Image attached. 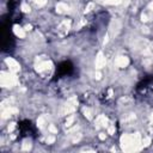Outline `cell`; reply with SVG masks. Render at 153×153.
<instances>
[{"label":"cell","mask_w":153,"mask_h":153,"mask_svg":"<svg viewBox=\"0 0 153 153\" xmlns=\"http://www.w3.org/2000/svg\"><path fill=\"white\" fill-rule=\"evenodd\" d=\"M141 143V135L139 133L135 134H124L121 136V146L124 151H136L139 149V145Z\"/></svg>","instance_id":"cell-1"},{"label":"cell","mask_w":153,"mask_h":153,"mask_svg":"<svg viewBox=\"0 0 153 153\" xmlns=\"http://www.w3.org/2000/svg\"><path fill=\"white\" fill-rule=\"evenodd\" d=\"M0 84L2 87H13L14 85L18 84V79L14 75V73L1 72L0 73Z\"/></svg>","instance_id":"cell-2"},{"label":"cell","mask_w":153,"mask_h":153,"mask_svg":"<svg viewBox=\"0 0 153 153\" xmlns=\"http://www.w3.org/2000/svg\"><path fill=\"white\" fill-rule=\"evenodd\" d=\"M78 100L75 97H72L69 100H67V103L63 105V109L61 110V115H67V114H71L75 110V105H76Z\"/></svg>","instance_id":"cell-3"},{"label":"cell","mask_w":153,"mask_h":153,"mask_svg":"<svg viewBox=\"0 0 153 153\" xmlns=\"http://www.w3.org/2000/svg\"><path fill=\"white\" fill-rule=\"evenodd\" d=\"M5 63H6L7 67L10 68V72H12V73H17V72H19V69H20L19 63H18L13 57H6Z\"/></svg>","instance_id":"cell-4"},{"label":"cell","mask_w":153,"mask_h":153,"mask_svg":"<svg viewBox=\"0 0 153 153\" xmlns=\"http://www.w3.org/2000/svg\"><path fill=\"white\" fill-rule=\"evenodd\" d=\"M105 63H106L105 57H104L103 53L99 51V53L97 54V57H96V68H97V69H100V68H103V67L105 66Z\"/></svg>","instance_id":"cell-5"},{"label":"cell","mask_w":153,"mask_h":153,"mask_svg":"<svg viewBox=\"0 0 153 153\" xmlns=\"http://www.w3.org/2000/svg\"><path fill=\"white\" fill-rule=\"evenodd\" d=\"M115 65L120 68H124L129 65V59L127 56H118L116 60H115Z\"/></svg>","instance_id":"cell-6"},{"label":"cell","mask_w":153,"mask_h":153,"mask_svg":"<svg viewBox=\"0 0 153 153\" xmlns=\"http://www.w3.org/2000/svg\"><path fill=\"white\" fill-rule=\"evenodd\" d=\"M50 67H51V62H50V61H43V62H39L38 65H36L35 69H36V72L42 73V72L49 69Z\"/></svg>","instance_id":"cell-7"},{"label":"cell","mask_w":153,"mask_h":153,"mask_svg":"<svg viewBox=\"0 0 153 153\" xmlns=\"http://www.w3.org/2000/svg\"><path fill=\"white\" fill-rule=\"evenodd\" d=\"M69 27H71V20H63V22L60 24V26H59L60 35H65V33H67L68 30H69Z\"/></svg>","instance_id":"cell-8"},{"label":"cell","mask_w":153,"mask_h":153,"mask_svg":"<svg viewBox=\"0 0 153 153\" xmlns=\"http://www.w3.org/2000/svg\"><path fill=\"white\" fill-rule=\"evenodd\" d=\"M96 128H99V127H108V118L104 116V115H99L96 120Z\"/></svg>","instance_id":"cell-9"},{"label":"cell","mask_w":153,"mask_h":153,"mask_svg":"<svg viewBox=\"0 0 153 153\" xmlns=\"http://www.w3.org/2000/svg\"><path fill=\"white\" fill-rule=\"evenodd\" d=\"M13 32L16 36H18L19 38H24L25 37V29L20 27L19 25H14L13 26Z\"/></svg>","instance_id":"cell-10"},{"label":"cell","mask_w":153,"mask_h":153,"mask_svg":"<svg viewBox=\"0 0 153 153\" xmlns=\"http://www.w3.org/2000/svg\"><path fill=\"white\" fill-rule=\"evenodd\" d=\"M18 112V110L16 109V108H8V109H6V110H4L2 111V114H1V118H8L10 116H12V114H17Z\"/></svg>","instance_id":"cell-11"},{"label":"cell","mask_w":153,"mask_h":153,"mask_svg":"<svg viewBox=\"0 0 153 153\" xmlns=\"http://www.w3.org/2000/svg\"><path fill=\"white\" fill-rule=\"evenodd\" d=\"M68 10H69V7H68L67 4H65V2H57V5H56V12L57 13H66Z\"/></svg>","instance_id":"cell-12"},{"label":"cell","mask_w":153,"mask_h":153,"mask_svg":"<svg viewBox=\"0 0 153 153\" xmlns=\"http://www.w3.org/2000/svg\"><path fill=\"white\" fill-rule=\"evenodd\" d=\"M110 31L112 32L114 36L117 35L118 31H120V22H117V24H116V26H115V23H114V20H112V23H111V25H110Z\"/></svg>","instance_id":"cell-13"},{"label":"cell","mask_w":153,"mask_h":153,"mask_svg":"<svg viewBox=\"0 0 153 153\" xmlns=\"http://www.w3.org/2000/svg\"><path fill=\"white\" fill-rule=\"evenodd\" d=\"M44 123H45V117H44V116H39V117L37 118V127H38L39 129H42L43 126H44Z\"/></svg>","instance_id":"cell-14"},{"label":"cell","mask_w":153,"mask_h":153,"mask_svg":"<svg viewBox=\"0 0 153 153\" xmlns=\"http://www.w3.org/2000/svg\"><path fill=\"white\" fill-rule=\"evenodd\" d=\"M84 116L87 118V120H92V112H91V110L88 109V108H84Z\"/></svg>","instance_id":"cell-15"},{"label":"cell","mask_w":153,"mask_h":153,"mask_svg":"<svg viewBox=\"0 0 153 153\" xmlns=\"http://www.w3.org/2000/svg\"><path fill=\"white\" fill-rule=\"evenodd\" d=\"M22 149L23 151H30L31 149V142L30 141H24L22 145Z\"/></svg>","instance_id":"cell-16"},{"label":"cell","mask_w":153,"mask_h":153,"mask_svg":"<svg viewBox=\"0 0 153 153\" xmlns=\"http://www.w3.org/2000/svg\"><path fill=\"white\" fill-rule=\"evenodd\" d=\"M122 0H104V4L106 5H120Z\"/></svg>","instance_id":"cell-17"},{"label":"cell","mask_w":153,"mask_h":153,"mask_svg":"<svg viewBox=\"0 0 153 153\" xmlns=\"http://www.w3.org/2000/svg\"><path fill=\"white\" fill-rule=\"evenodd\" d=\"M73 122H74V116H69L68 118H67V121H66V127H71L72 124H73Z\"/></svg>","instance_id":"cell-18"},{"label":"cell","mask_w":153,"mask_h":153,"mask_svg":"<svg viewBox=\"0 0 153 153\" xmlns=\"http://www.w3.org/2000/svg\"><path fill=\"white\" fill-rule=\"evenodd\" d=\"M38 7H42V6H44L45 4H47V0H32Z\"/></svg>","instance_id":"cell-19"},{"label":"cell","mask_w":153,"mask_h":153,"mask_svg":"<svg viewBox=\"0 0 153 153\" xmlns=\"http://www.w3.org/2000/svg\"><path fill=\"white\" fill-rule=\"evenodd\" d=\"M22 11L25 12V13H26V12H30V6H29L27 4H25V2H23V4H22Z\"/></svg>","instance_id":"cell-20"},{"label":"cell","mask_w":153,"mask_h":153,"mask_svg":"<svg viewBox=\"0 0 153 153\" xmlns=\"http://www.w3.org/2000/svg\"><path fill=\"white\" fill-rule=\"evenodd\" d=\"M93 6H94V5H93V2H90V4H88V5L86 6V8H85V11H84V12H85V13L90 12V11H91V10L93 8Z\"/></svg>","instance_id":"cell-21"},{"label":"cell","mask_w":153,"mask_h":153,"mask_svg":"<svg viewBox=\"0 0 153 153\" xmlns=\"http://www.w3.org/2000/svg\"><path fill=\"white\" fill-rule=\"evenodd\" d=\"M108 133H109L110 135H112V134L115 133V127H114V126H108Z\"/></svg>","instance_id":"cell-22"},{"label":"cell","mask_w":153,"mask_h":153,"mask_svg":"<svg viewBox=\"0 0 153 153\" xmlns=\"http://www.w3.org/2000/svg\"><path fill=\"white\" fill-rule=\"evenodd\" d=\"M149 143H151V139H149V137H146V139L143 140V142H142V146H143V147H147Z\"/></svg>","instance_id":"cell-23"},{"label":"cell","mask_w":153,"mask_h":153,"mask_svg":"<svg viewBox=\"0 0 153 153\" xmlns=\"http://www.w3.org/2000/svg\"><path fill=\"white\" fill-rule=\"evenodd\" d=\"M45 141H47V143L50 145V143H53V142L55 141V137H54V136H48V137L45 139Z\"/></svg>","instance_id":"cell-24"},{"label":"cell","mask_w":153,"mask_h":153,"mask_svg":"<svg viewBox=\"0 0 153 153\" xmlns=\"http://www.w3.org/2000/svg\"><path fill=\"white\" fill-rule=\"evenodd\" d=\"M49 130H50L51 133H57V128H56L54 124H50V126H49Z\"/></svg>","instance_id":"cell-25"},{"label":"cell","mask_w":153,"mask_h":153,"mask_svg":"<svg viewBox=\"0 0 153 153\" xmlns=\"http://www.w3.org/2000/svg\"><path fill=\"white\" fill-rule=\"evenodd\" d=\"M141 20H142V22H147V20H148V17H147V14L142 13V14H141Z\"/></svg>","instance_id":"cell-26"},{"label":"cell","mask_w":153,"mask_h":153,"mask_svg":"<svg viewBox=\"0 0 153 153\" xmlns=\"http://www.w3.org/2000/svg\"><path fill=\"white\" fill-rule=\"evenodd\" d=\"M16 127V123H11V126H8V131H12Z\"/></svg>","instance_id":"cell-27"},{"label":"cell","mask_w":153,"mask_h":153,"mask_svg":"<svg viewBox=\"0 0 153 153\" xmlns=\"http://www.w3.org/2000/svg\"><path fill=\"white\" fill-rule=\"evenodd\" d=\"M108 41H109V35H105V37H104V41H103V44L105 45V44L108 43Z\"/></svg>","instance_id":"cell-28"},{"label":"cell","mask_w":153,"mask_h":153,"mask_svg":"<svg viewBox=\"0 0 153 153\" xmlns=\"http://www.w3.org/2000/svg\"><path fill=\"white\" fill-rule=\"evenodd\" d=\"M94 78H96V79H100V78H102V74H100L99 72H97V73L94 74Z\"/></svg>","instance_id":"cell-29"},{"label":"cell","mask_w":153,"mask_h":153,"mask_svg":"<svg viewBox=\"0 0 153 153\" xmlns=\"http://www.w3.org/2000/svg\"><path fill=\"white\" fill-rule=\"evenodd\" d=\"M99 139H100V140H104V139H105V134H104V133H100V134H99Z\"/></svg>","instance_id":"cell-30"},{"label":"cell","mask_w":153,"mask_h":153,"mask_svg":"<svg viewBox=\"0 0 153 153\" xmlns=\"http://www.w3.org/2000/svg\"><path fill=\"white\" fill-rule=\"evenodd\" d=\"M108 94H109V97H112V94H114V91L110 88V90L108 91Z\"/></svg>","instance_id":"cell-31"},{"label":"cell","mask_w":153,"mask_h":153,"mask_svg":"<svg viewBox=\"0 0 153 153\" xmlns=\"http://www.w3.org/2000/svg\"><path fill=\"white\" fill-rule=\"evenodd\" d=\"M142 31H145L146 33H148V30H147V27H142Z\"/></svg>","instance_id":"cell-32"},{"label":"cell","mask_w":153,"mask_h":153,"mask_svg":"<svg viewBox=\"0 0 153 153\" xmlns=\"http://www.w3.org/2000/svg\"><path fill=\"white\" fill-rule=\"evenodd\" d=\"M25 30H31V25H27V26L25 27Z\"/></svg>","instance_id":"cell-33"},{"label":"cell","mask_w":153,"mask_h":153,"mask_svg":"<svg viewBox=\"0 0 153 153\" xmlns=\"http://www.w3.org/2000/svg\"><path fill=\"white\" fill-rule=\"evenodd\" d=\"M149 7H151V8H152V10H153V2H152V4H151V5H149Z\"/></svg>","instance_id":"cell-34"},{"label":"cell","mask_w":153,"mask_h":153,"mask_svg":"<svg viewBox=\"0 0 153 153\" xmlns=\"http://www.w3.org/2000/svg\"><path fill=\"white\" fill-rule=\"evenodd\" d=\"M151 121H153V114L151 115Z\"/></svg>","instance_id":"cell-35"}]
</instances>
